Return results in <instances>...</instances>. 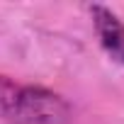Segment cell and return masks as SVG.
I'll return each instance as SVG.
<instances>
[{"instance_id":"cell-1","label":"cell","mask_w":124,"mask_h":124,"mask_svg":"<svg viewBox=\"0 0 124 124\" xmlns=\"http://www.w3.org/2000/svg\"><path fill=\"white\" fill-rule=\"evenodd\" d=\"M0 119L8 124H66L71 119V105L41 85L0 76Z\"/></svg>"},{"instance_id":"cell-2","label":"cell","mask_w":124,"mask_h":124,"mask_svg":"<svg viewBox=\"0 0 124 124\" xmlns=\"http://www.w3.org/2000/svg\"><path fill=\"white\" fill-rule=\"evenodd\" d=\"M90 15L102 49L107 51L109 58L124 66V22L105 5H90Z\"/></svg>"}]
</instances>
